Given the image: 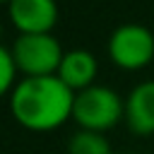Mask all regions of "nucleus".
<instances>
[{
  "label": "nucleus",
  "mask_w": 154,
  "mask_h": 154,
  "mask_svg": "<svg viewBox=\"0 0 154 154\" xmlns=\"http://www.w3.org/2000/svg\"><path fill=\"white\" fill-rule=\"evenodd\" d=\"M125 123L135 135L154 132V79L137 84L125 99Z\"/></svg>",
  "instance_id": "nucleus-6"
},
{
  "label": "nucleus",
  "mask_w": 154,
  "mask_h": 154,
  "mask_svg": "<svg viewBox=\"0 0 154 154\" xmlns=\"http://www.w3.org/2000/svg\"><path fill=\"white\" fill-rule=\"evenodd\" d=\"M72 118L82 130L103 132L113 128L120 118H125V101H120V96L111 87L91 84L75 94Z\"/></svg>",
  "instance_id": "nucleus-2"
},
{
  "label": "nucleus",
  "mask_w": 154,
  "mask_h": 154,
  "mask_svg": "<svg viewBox=\"0 0 154 154\" xmlns=\"http://www.w3.org/2000/svg\"><path fill=\"white\" fill-rule=\"evenodd\" d=\"M123 154H135V152H123Z\"/></svg>",
  "instance_id": "nucleus-10"
},
{
  "label": "nucleus",
  "mask_w": 154,
  "mask_h": 154,
  "mask_svg": "<svg viewBox=\"0 0 154 154\" xmlns=\"http://www.w3.org/2000/svg\"><path fill=\"white\" fill-rule=\"evenodd\" d=\"M14 75H17V65H14L12 51L5 48V46H0V96L12 87Z\"/></svg>",
  "instance_id": "nucleus-9"
},
{
  "label": "nucleus",
  "mask_w": 154,
  "mask_h": 154,
  "mask_svg": "<svg viewBox=\"0 0 154 154\" xmlns=\"http://www.w3.org/2000/svg\"><path fill=\"white\" fill-rule=\"evenodd\" d=\"M108 55L118 67L140 70L154 58V34L142 24H123L108 38Z\"/></svg>",
  "instance_id": "nucleus-4"
},
{
  "label": "nucleus",
  "mask_w": 154,
  "mask_h": 154,
  "mask_svg": "<svg viewBox=\"0 0 154 154\" xmlns=\"http://www.w3.org/2000/svg\"><path fill=\"white\" fill-rule=\"evenodd\" d=\"M96 70H99V65H96L94 53H89L84 48H72L63 55V63L58 67V77L77 94V91L94 84Z\"/></svg>",
  "instance_id": "nucleus-7"
},
{
  "label": "nucleus",
  "mask_w": 154,
  "mask_h": 154,
  "mask_svg": "<svg viewBox=\"0 0 154 154\" xmlns=\"http://www.w3.org/2000/svg\"><path fill=\"white\" fill-rule=\"evenodd\" d=\"M7 12L19 34H51L58 22L55 0H10Z\"/></svg>",
  "instance_id": "nucleus-5"
},
{
  "label": "nucleus",
  "mask_w": 154,
  "mask_h": 154,
  "mask_svg": "<svg viewBox=\"0 0 154 154\" xmlns=\"http://www.w3.org/2000/svg\"><path fill=\"white\" fill-rule=\"evenodd\" d=\"M75 91L58 77H24L14 84L10 111L29 130H53L72 118Z\"/></svg>",
  "instance_id": "nucleus-1"
},
{
  "label": "nucleus",
  "mask_w": 154,
  "mask_h": 154,
  "mask_svg": "<svg viewBox=\"0 0 154 154\" xmlns=\"http://www.w3.org/2000/svg\"><path fill=\"white\" fill-rule=\"evenodd\" d=\"M67 154H113L108 140L94 130H79L67 142Z\"/></svg>",
  "instance_id": "nucleus-8"
},
{
  "label": "nucleus",
  "mask_w": 154,
  "mask_h": 154,
  "mask_svg": "<svg viewBox=\"0 0 154 154\" xmlns=\"http://www.w3.org/2000/svg\"><path fill=\"white\" fill-rule=\"evenodd\" d=\"M10 51L17 70L26 77L58 75V67L65 55L63 46L53 34H19Z\"/></svg>",
  "instance_id": "nucleus-3"
},
{
  "label": "nucleus",
  "mask_w": 154,
  "mask_h": 154,
  "mask_svg": "<svg viewBox=\"0 0 154 154\" xmlns=\"http://www.w3.org/2000/svg\"><path fill=\"white\" fill-rule=\"evenodd\" d=\"M0 2H10V0H0Z\"/></svg>",
  "instance_id": "nucleus-11"
}]
</instances>
